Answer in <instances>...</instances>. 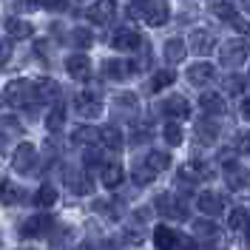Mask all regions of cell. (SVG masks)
<instances>
[{"label":"cell","mask_w":250,"mask_h":250,"mask_svg":"<svg viewBox=\"0 0 250 250\" xmlns=\"http://www.w3.org/2000/svg\"><path fill=\"white\" fill-rule=\"evenodd\" d=\"M156 208H159V213H165L168 219H185L188 213V205L182 196H176V193H162L159 199H156Z\"/></svg>","instance_id":"3957f363"},{"label":"cell","mask_w":250,"mask_h":250,"mask_svg":"<svg viewBox=\"0 0 250 250\" xmlns=\"http://www.w3.org/2000/svg\"><path fill=\"white\" fill-rule=\"evenodd\" d=\"M74 108L83 120H97L100 114H103V103L91 97V94H77V100H74Z\"/></svg>","instance_id":"9c48e42d"},{"label":"cell","mask_w":250,"mask_h":250,"mask_svg":"<svg viewBox=\"0 0 250 250\" xmlns=\"http://www.w3.org/2000/svg\"><path fill=\"white\" fill-rule=\"evenodd\" d=\"M9 57H12V43H6V40H0V65H3L6 60H9Z\"/></svg>","instance_id":"f6af8a7d"},{"label":"cell","mask_w":250,"mask_h":250,"mask_svg":"<svg viewBox=\"0 0 250 250\" xmlns=\"http://www.w3.org/2000/svg\"><path fill=\"white\" fill-rule=\"evenodd\" d=\"M65 71L74 80H88V74H91V60L85 54H71L65 60Z\"/></svg>","instance_id":"5bb4252c"},{"label":"cell","mask_w":250,"mask_h":250,"mask_svg":"<svg viewBox=\"0 0 250 250\" xmlns=\"http://www.w3.org/2000/svg\"><path fill=\"white\" fill-rule=\"evenodd\" d=\"M162 111H165L168 117H173V120H188V117H190V103H188L185 97H168L165 105H162Z\"/></svg>","instance_id":"d6986e66"},{"label":"cell","mask_w":250,"mask_h":250,"mask_svg":"<svg viewBox=\"0 0 250 250\" xmlns=\"http://www.w3.org/2000/svg\"><path fill=\"white\" fill-rule=\"evenodd\" d=\"M242 88H245L242 77H225V91H230V94H242Z\"/></svg>","instance_id":"7bdbcfd3"},{"label":"cell","mask_w":250,"mask_h":250,"mask_svg":"<svg viewBox=\"0 0 250 250\" xmlns=\"http://www.w3.org/2000/svg\"><path fill=\"white\" fill-rule=\"evenodd\" d=\"M34 202L40 205V208H51V205L57 202V190L51 185H43L40 190H37V196H34Z\"/></svg>","instance_id":"1f68e13d"},{"label":"cell","mask_w":250,"mask_h":250,"mask_svg":"<svg viewBox=\"0 0 250 250\" xmlns=\"http://www.w3.org/2000/svg\"><path fill=\"white\" fill-rule=\"evenodd\" d=\"M117 105H137V100H134V94L131 91H125L117 97Z\"/></svg>","instance_id":"bcb514c9"},{"label":"cell","mask_w":250,"mask_h":250,"mask_svg":"<svg viewBox=\"0 0 250 250\" xmlns=\"http://www.w3.org/2000/svg\"><path fill=\"white\" fill-rule=\"evenodd\" d=\"M154 245H156V250H173L179 245V236H176V230H171L168 225H156L154 228Z\"/></svg>","instance_id":"e0dca14e"},{"label":"cell","mask_w":250,"mask_h":250,"mask_svg":"<svg viewBox=\"0 0 250 250\" xmlns=\"http://www.w3.org/2000/svg\"><path fill=\"white\" fill-rule=\"evenodd\" d=\"M236 151H239V154H250V131L239 137V145H236Z\"/></svg>","instance_id":"ee69618b"},{"label":"cell","mask_w":250,"mask_h":250,"mask_svg":"<svg viewBox=\"0 0 250 250\" xmlns=\"http://www.w3.org/2000/svg\"><path fill=\"white\" fill-rule=\"evenodd\" d=\"M125 179V171L120 162H105L103 165V185L105 188H120Z\"/></svg>","instance_id":"7402d4cb"},{"label":"cell","mask_w":250,"mask_h":250,"mask_svg":"<svg viewBox=\"0 0 250 250\" xmlns=\"http://www.w3.org/2000/svg\"><path fill=\"white\" fill-rule=\"evenodd\" d=\"M71 140L74 142H97V131L94 128H77Z\"/></svg>","instance_id":"60d3db41"},{"label":"cell","mask_w":250,"mask_h":250,"mask_svg":"<svg viewBox=\"0 0 250 250\" xmlns=\"http://www.w3.org/2000/svg\"><path fill=\"white\" fill-rule=\"evenodd\" d=\"M40 9H46V12H65L68 0H40Z\"/></svg>","instance_id":"b9f144b4"},{"label":"cell","mask_w":250,"mask_h":250,"mask_svg":"<svg viewBox=\"0 0 250 250\" xmlns=\"http://www.w3.org/2000/svg\"><path fill=\"white\" fill-rule=\"evenodd\" d=\"M83 162H85V168H103L105 165V156H103V151L100 148H85V154H83Z\"/></svg>","instance_id":"4dcf8cb0"},{"label":"cell","mask_w":250,"mask_h":250,"mask_svg":"<svg viewBox=\"0 0 250 250\" xmlns=\"http://www.w3.org/2000/svg\"><path fill=\"white\" fill-rule=\"evenodd\" d=\"M228 23H230V26H233V29L239 31V34H250V23L245 20V17H239L236 12H233L230 17H228Z\"/></svg>","instance_id":"ab89813d"},{"label":"cell","mask_w":250,"mask_h":250,"mask_svg":"<svg viewBox=\"0 0 250 250\" xmlns=\"http://www.w3.org/2000/svg\"><path fill=\"white\" fill-rule=\"evenodd\" d=\"M242 6H245V9H248V15H250V0H245V3H242Z\"/></svg>","instance_id":"816d5d0a"},{"label":"cell","mask_w":250,"mask_h":250,"mask_svg":"<svg viewBox=\"0 0 250 250\" xmlns=\"http://www.w3.org/2000/svg\"><path fill=\"white\" fill-rule=\"evenodd\" d=\"M193 230H196L199 236H205V239H216V233H219V228L213 225V222H196Z\"/></svg>","instance_id":"8d00e7d4"},{"label":"cell","mask_w":250,"mask_h":250,"mask_svg":"<svg viewBox=\"0 0 250 250\" xmlns=\"http://www.w3.org/2000/svg\"><path fill=\"white\" fill-rule=\"evenodd\" d=\"M242 117L250 123V100H245V103H242Z\"/></svg>","instance_id":"c3c4849f"},{"label":"cell","mask_w":250,"mask_h":250,"mask_svg":"<svg viewBox=\"0 0 250 250\" xmlns=\"http://www.w3.org/2000/svg\"><path fill=\"white\" fill-rule=\"evenodd\" d=\"M145 165H148L154 173H159V171H165V168L171 165V156L165 154V151H151V154L145 156Z\"/></svg>","instance_id":"83f0119b"},{"label":"cell","mask_w":250,"mask_h":250,"mask_svg":"<svg viewBox=\"0 0 250 250\" xmlns=\"http://www.w3.org/2000/svg\"><path fill=\"white\" fill-rule=\"evenodd\" d=\"M148 3H151V0H131V3H128V15L137 17V20H142L145 9H148Z\"/></svg>","instance_id":"f35d334b"},{"label":"cell","mask_w":250,"mask_h":250,"mask_svg":"<svg viewBox=\"0 0 250 250\" xmlns=\"http://www.w3.org/2000/svg\"><path fill=\"white\" fill-rule=\"evenodd\" d=\"M225 182L230 190H245L248 188V173L242 171L239 162H225Z\"/></svg>","instance_id":"2e32d148"},{"label":"cell","mask_w":250,"mask_h":250,"mask_svg":"<svg viewBox=\"0 0 250 250\" xmlns=\"http://www.w3.org/2000/svg\"><path fill=\"white\" fill-rule=\"evenodd\" d=\"M216 137H219V125H216V120H210V117H205V120H199L196 123V140L199 142H216Z\"/></svg>","instance_id":"603a6c76"},{"label":"cell","mask_w":250,"mask_h":250,"mask_svg":"<svg viewBox=\"0 0 250 250\" xmlns=\"http://www.w3.org/2000/svg\"><path fill=\"white\" fill-rule=\"evenodd\" d=\"M213 46H216V37H213L208 29H196L190 37H188V48H190L193 54H199V57L210 54V51H213Z\"/></svg>","instance_id":"5b68a950"},{"label":"cell","mask_w":250,"mask_h":250,"mask_svg":"<svg viewBox=\"0 0 250 250\" xmlns=\"http://www.w3.org/2000/svg\"><path fill=\"white\" fill-rule=\"evenodd\" d=\"M23 199V193H20V188L12 185V182H0V202L3 205H15Z\"/></svg>","instance_id":"f1b7e54d"},{"label":"cell","mask_w":250,"mask_h":250,"mask_svg":"<svg viewBox=\"0 0 250 250\" xmlns=\"http://www.w3.org/2000/svg\"><path fill=\"white\" fill-rule=\"evenodd\" d=\"M111 46L117 48V51H137L142 46V34H137V31H131V29H123L120 34H114Z\"/></svg>","instance_id":"9a60e30c"},{"label":"cell","mask_w":250,"mask_h":250,"mask_svg":"<svg viewBox=\"0 0 250 250\" xmlns=\"http://www.w3.org/2000/svg\"><path fill=\"white\" fill-rule=\"evenodd\" d=\"M6 103H12V105H29V100L34 97L31 91V83L29 80H12V83H6Z\"/></svg>","instance_id":"7a4b0ae2"},{"label":"cell","mask_w":250,"mask_h":250,"mask_svg":"<svg viewBox=\"0 0 250 250\" xmlns=\"http://www.w3.org/2000/svg\"><path fill=\"white\" fill-rule=\"evenodd\" d=\"M196 208H199L208 219H216V216H222L225 202H222V196L210 193V190H205V193H199V196H196Z\"/></svg>","instance_id":"30bf717a"},{"label":"cell","mask_w":250,"mask_h":250,"mask_svg":"<svg viewBox=\"0 0 250 250\" xmlns=\"http://www.w3.org/2000/svg\"><path fill=\"white\" fill-rule=\"evenodd\" d=\"M103 74L108 80H120V83H123V80H128L134 71H131V65L125 60H105L103 62Z\"/></svg>","instance_id":"ffe728a7"},{"label":"cell","mask_w":250,"mask_h":250,"mask_svg":"<svg viewBox=\"0 0 250 250\" xmlns=\"http://www.w3.org/2000/svg\"><path fill=\"white\" fill-rule=\"evenodd\" d=\"M31 91H34V100H40V103H54V100H60V83L43 77L31 85Z\"/></svg>","instance_id":"ba28073f"},{"label":"cell","mask_w":250,"mask_h":250,"mask_svg":"<svg viewBox=\"0 0 250 250\" xmlns=\"http://www.w3.org/2000/svg\"><path fill=\"white\" fill-rule=\"evenodd\" d=\"M199 105H202L205 114H213V117H219V114H225V100L219 97V94H202L199 97Z\"/></svg>","instance_id":"d4e9b609"},{"label":"cell","mask_w":250,"mask_h":250,"mask_svg":"<svg viewBox=\"0 0 250 250\" xmlns=\"http://www.w3.org/2000/svg\"><path fill=\"white\" fill-rule=\"evenodd\" d=\"M148 137H151V128H148V125H145V128H137V131H134V140H148Z\"/></svg>","instance_id":"7dc6e473"},{"label":"cell","mask_w":250,"mask_h":250,"mask_svg":"<svg viewBox=\"0 0 250 250\" xmlns=\"http://www.w3.org/2000/svg\"><path fill=\"white\" fill-rule=\"evenodd\" d=\"M12 165H15V171H17V173H31V171H34V165H37V148H34L31 142H23V145H17Z\"/></svg>","instance_id":"277c9868"},{"label":"cell","mask_w":250,"mask_h":250,"mask_svg":"<svg viewBox=\"0 0 250 250\" xmlns=\"http://www.w3.org/2000/svg\"><path fill=\"white\" fill-rule=\"evenodd\" d=\"M77 250H94V248H91V245H80Z\"/></svg>","instance_id":"f907efd6"},{"label":"cell","mask_w":250,"mask_h":250,"mask_svg":"<svg viewBox=\"0 0 250 250\" xmlns=\"http://www.w3.org/2000/svg\"><path fill=\"white\" fill-rule=\"evenodd\" d=\"M185 51H188V46L182 43V40H176V37H173V40L165 43V60H168V62H182V60H185Z\"/></svg>","instance_id":"4316f807"},{"label":"cell","mask_w":250,"mask_h":250,"mask_svg":"<svg viewBox=\"0 0 250 250\" xmlns=\"http://www.w3.org/2000/svg\"><path fill=\"white\" fill-rule=\"evenodd\" d=\"M173 80H176V74H173V71H159V74L151 80V88H154V91H162V88L173 85Z\"/></svg>","instance_id":"d590c367"},{"label":"cell","mask_w":250,"mask_h":250,"mask_svg":"<svg viewBox=\"0 0 250 250\" xmlns=\"http://www.w3.org/2000/svg\"><path fill=\"white\" fill-rule=\"evenodd\" d=\"M248 57V46L242 43V40H228L222 51H219V62L225 65V68H239L242 62Z\"/></svg>","instance_id":"6da1fadb"},{"label":"cell","mask_w":250,"mask_h":250,"mask_svg":"<svg viewBox=\"0 0 250 250\" xmlns=\"http://www.w3.org/2000/svg\"><path fill=\"white\" fill-rule=\"evenodd\" d=\"M6 34H9L12 40H29L31 34H34V26H31L29 20L9 17V20H6Z\"/></svg>","instance_id":"ac0fdd59"},{"label":"cell","mask_w":250,"mask_h":250,"mask_svg":"<svg viewBox=\"0 0 250 250\" xmlns=\"http://www.w3.org/2000/svg\"><path fill=\"white\" fill-rule=\"evenodd\" d=\"M85 15H88V20H91V23H97V26H105V23H111V20H114V15H117V3H114V0H97V3H94Z\"/></svg>","instance_id":"52a82bcc"},{"label":"cell","mask_w":250,"mask_h":250,"mask_svg":"<svg viewBox=\"0 0 250 250\" xmlns=\"http://www.w3.org/2000/svg\"><path fill=\"white\" fill-rule=\"evenodd\" d=\"M233 3H228V0H219V3H213V15L222 17V20H228V17L233 15Z\"/></svg>","instance_id":"74e56055"},{"label":"cell","mask_w":250,"mask_h":250,"mask_svg":"<svg viewBox=\"0 0 250 250\" xmlns=\"http://www.w3.org/2000/svg\"><path fill=\"white\" fill-rule=\"evenodd\" d=\"M65 185L71 193H77V196H85V193H91L94 190V182L88 173L83 171H65Z\"/></svg>","instance_id":"4fadbf2b"},{"label":"cell","mask_w":250,"mask_h":250,"mask_svg":"<svg viewBox=\"0 0 250 250\" xmlns=\"http://www.w3.org/2000/svg\"><path fill=\"white\" fill-rule=\"evenodd\" d=\"M97 140L103 142L105 148L117 151V148H123V131H120L117 125H103V128L97 131Z\"/></svg>","instance_id":"44dd1931"},{"label":"cell","mask_w":250,"mask_h":250,"mask_svg":"<svg viewBox=\"0 0 250 250\" xmlns=\"http://www.w3.org/2000/svg\"><path fill=\"white\" fill-rule=\"evenodd\" d=\"M62 125H65V105H62L60 100H54V108L46 114V128L54 134V131H60Z\"/></svg>","instance_id":"cb8c5ba5"},{"label":"cell","mask_w":250,"mask_h":250,"mask_svg":"<svg viewBox=\"0 0 250 250\" xmlns=\"http://www.w3.org/2000/svg\"><path fill=\"white\" fill-rule=\"evenodd\" d=\"M213 77H216V68L210 62H193V65H188V83L190 85H208V83H213Z\"/></svg>","instance_id":"8fae6325"},{"label":"cell","mask_w":250,"mask_h":250,"mask_svg":"<svg viewBox=\"0 0 250 250\" xmlns=\"http://www.w3.org/2000/svg\"><path fill=\"white\" fill-rule=\"evenodd\" d=\"M74 228H60V233L57 236H51V245L54 248H65V245H74Z\"/></svg>","instance_id":"e575fe53"},{"label":"cell","mask_w":250,"mask_h":250,"mask_svg":"<svg viewBox=\"0 0 250 250\" xmlns=\"http://www.w3.org/2000/svg\"><path fill=\"white\" fill-rule=\"evenodd\" d=\"M51 230V216L48 213H37V216H31L23 222V228H20V236L23 239H37V236H43Z\"/></svg>","instance_id":"8992f818"},{"label":"cell","mask_w":250,"mask_h":250,"mask_svg":"<svg viewBox=\"0 0 250 250\" xmlns=\"http://www.w3.org/2000/svg\"><path fill=\"white\" fill-rule=\"evenodd\" d=\"M162 137H165V142H168L171 148L182 145V128H179V123H165V128H162Z\"/></svg>","instance_id":"f546056e"},{"label":"cell","mask_w":250,"mask_h":250,"mask_svg":"<svg viewBox=\"0 0 250 250\" xmlns=\"http://www.w3.org/2000/svg\"><path fill=\"white\" fill-rule=\"evenodd\" d=\"M168 17H171L168 3H165V0H151V3H148V9H145V15H142V20H145L148 26H165V23H168Z\"/></svg>","instance_id":"7c38bea8"},{"label":"cell","mask_w":250,"mask_h":250,"mask_svg":"<svg viewBox=\"0 0 250 250\" xmlns=\"http://www.w3.org/2000/svg\"><path fill=\"white\" fill-rule=\"evenodd\" d=\"M131 176H134V182H137V185H148V182H154L156 173L151 171L145 162H140V165H134V173H131Z\"/></svg>","instance_id":"836d02e7"},{"label":"cell","mask_w":250,"mask_h":250,"mask_svg":"<svg viewBox=\"0 0 250 250\" xmlns=\"http://www.w3.org/2000/svg\"><path fill=\"white\" fill-rule=\"evenodd\" d=\"M68 40H71V46H77V48H88L94 43V34L88 29H74Z\"/></svg>","instance_id":"d6a6232c"},{"label":"cell","mask_w":250,"mask_h":250,"mask_svg":"<svg viewBox=\"0 0 250 250\" xmlns=\"http://www.w3.org/2000/svg\"><path fill=\"white\" fill-rule=\"evenodd\" d=\"M23 3H26V6H23V9H40V0H23Z\"/></svg>","instance_id":"681fc988"},{"label":"cell","mask_w":250,"mask_h":250,"mask_svg":"<svg viewBox=\"0 0 250 250\" xmlns=\"http://www.w3.org/2000/svg\"><path fill=\"white\" fill-rule=\"evenodd\" d=\"M228 225H230V230H233V233L248 230V225H250L248 208H233V213H230V219H228Z\"/></svg>","instance_id":"484cf974"}]
</instances>
